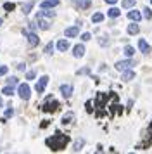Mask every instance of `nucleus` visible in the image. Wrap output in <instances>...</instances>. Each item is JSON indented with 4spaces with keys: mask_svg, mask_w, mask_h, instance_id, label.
<instances>
[{
    "mask_svg": "<svg viewBox=\"0 0 152 154\" xmlns=\"http://www.w3.org/2000/svg\"><path fill=\"white\" fill-rule=\"evenodd\" d=\"M68 142H69L68 135L59 133V132L55 133V135H52V137H48V139L45 140L47 147H48V149H52V151H62V149H66Z\"/></svg>",
    "mask_w": 152,
    "mask_h": 154,
    "instance_id": "f257e3e1",
    "label": "nucleus"
},
{
    "mask_svg": "<svg viewBox=\"0 0 152 154\" xmlns=\"http://www.w3.org/2000/svg\"><path fill=\"white\" fill-rule=\"evenodd\" d=\"M17 94H19V97L23 99V100H28V99L31 97V88H29V85L21 83L19 88H17Z\"/></svg>",
    "mask_w": 152,
    "mask_h": 154,
    "instance_id": "f03ea898",
    "label": "nucleus"
},
{
    "mask_svg": "<svg viewBox=\"0 0 152 154\" xmlns=\"http://www.w3.org/2000/svg\"><path fill=\"white\" fill-rule=\"evenodd\" d=\"M131 66H135V61L133 59H126V61H119V63H116V68L117 71H124V69H130Z\"/></svg>",
    "mask_w": 152,
    "mask_h": 154,
    "instance_id": "7ed1b4c3",
    "label": "nucleus"
},
{
    "mask_svg": "<svg viewBox=\"0 0 152 154\" xmlns=\"http://www.w3.org/2000/svg\"><path fill=\"white\" fill-rule=\"evenodd\" d=\"M57 107H59V102L54 100V99H48V102H45L41 109H43V111H50V112H52V111H55Z\"/></svg>",
    "mask_w": 152,
    "mask_h": 154,
    "instance_id": "20e7f679",
    "label": "nucleus"
},
{
    "mask_svg": "<svg viewBox=\"0 0 152 154\" xmlns=\"http://www.w3.org/2000/svg\"><path fill=\"white\" fill-rule=\"evenodd\" d=\"M24 35H26L28 43H29L31 47H36V45H38V42H40V40H38V35H36V33H33V31H31V33H28V31H24Z\"/></svg>",
    "mask_w": 152,
    "mask_h": 154,
    "instance_id": "39448f33",
    "label": "nucleus"
},
{
    "mask_svg": "<svg viewBox=\"0 0 152 154\" xmlns=\"http://www.w3.org/2000/svg\"><path fill=\"white\" fill-rule=\"evenodd\" d=\"M48 85V76H41L40 80H38V83H36V87H35V88H36V92H38V94H41V92L45 90V87H47Z\"/></svg>",
    "mask_w": 152,
    "mask_h": 154,
    "instance_id": "423d86ee",
    "label": "nucleus"
},
{
    "mask_svg": "<svg viewBox=\"0 0 152 154\" xmlns=\"http://www.w3.org/2000/svg\"><path fill=\"white\" fill-rule=\"evenodd\" d=\"M59 5V0H43L40 4V7L41 9H54Z\"/></svg>",
    "mask_w": 152,
    "mask_h": 154,
    "instance_id": "0eeeda50",
    "label": "nucleus"
},
{
    "mask_svg": "<svg viewBox=\"0 0 152 154\" xmlns=\"http://www.w3.org/2000/svg\"><path fill=\"white\" fill-rule=\"evenodd\" d=\"M80 33V28L78 26H69V28L64 29V35L68 36V38H73V36H76Z\"/></svg>",
    "mask_w": 152,
    "mask_h": 154,
    "instance_id": "6e6552de",
    "label": "nucleus"
},
{
    "mask_svg": "<svg viewBox=\"0 0 152 154\" xmlns=\"http://www.w3.org/2000/svg\"><path fill=\"white\" fill-rule=\"evenodd\" d=\"M61 94L66 99H69L73 95V85H61Z\"/></svg>",
    "mask_w": 152,
    "mask_h": 154,
    "instance_id": "1a4fd4ad",
    "label": "nucleus"
},
{
    "mask_svg": "<svg viewBox=\"0 0 152 154\" xmlns=\"http://www.w3.org/2000/svg\"><path fill=\"white\" fill-rule=\"evenodd\" d=\"M138 49L142 50L144 54H149V52H150V45L145 42L144 38H140V40H138Z\"/></svg>",
    "mask_w": 152,
    "mask_h": 154,
    "instance_id": "9d476101",
    "label": "nucleus"
},
{
    "mask_svg": "<svg viewBox=\"0 0 152 154\" xmlns=\"http://www.w3.org/2000/svg\"><path fill=\"white\" fill-rule=\"evenodd\" d=\"M133 78H135V73H133V71H131V69H124L121 80H123V82H131Z\"/></svg>",
    "mask_w": 152,
    "mask_h": 154,
    "instance_id": "9b49d317",
    "label": "nucleus"
},
{
    "mask_svg": "<svg viewBox=\"0 0 152 154\" xmlns=\"http://www.w3.org/2000/svg\"><path fill=\"white\" fill-rule=\"evenodd\" d=\"M73 56L74 57H83L85 56V47H83V45H76L74 49H73Z\"/></svg>",
    "mask_w": 152,
    "mask_h": 154,
    "instance_id": "f8f14e48",
    "label": "nucleus"
},
{
    "mask_svg": "<svg viewBox=\"0 0 152 154\" xmlns=\"http://www.w3.org/2000/svg\"><path fill=\"white\" fill-rule=\"evenodd\" d=\"M128 19H131V21H140V19H142V14H140V12H138V11H130V12H128Z\"/></svg>",
    "mask_w": 152,
    "mask_h": 154,
    "instance_id": "ddd939ff",
    "label": "nucleus"
},
{
    "mask_svg": "<svg viewBox=\"0 0 152 154\" xmlns=\"http://www.w3.org/2000/svg\"><path fill=\"white\" fill-rule=\"evenodd\" d=\"M74 4H76V7H78V9H88L90 5H92V2H90V0H76Z\"/></svg>",
    "mask_w": 152,
    "mask_h": 154,
    "instance_id": "4468645a",
    "label": "nucleus"
},
{
    "mask_svg": "<svg viewBox=\"0 0 152 154\" xmlns=\"http://www.w3.org/2000/svg\"><path fill=\"white\" fill-rule=\"evenodd\" d=\"M55 12L54 11H47V9H43V11H40L38 14H36V17H54Z\"/></svg>",
    "mask_w": 152,
    "mask_h": 154,
    "instance_id": "2eb2a0df",
    "label": "nucleus"
},
{
    "mask_svg": "<svg viewBox=\"0 0 152 154\" xmlns=\"http://www.w3.org/2000/svg\"><path fill=\"white\" fill-rule=\"evenodd\" d=\"M57 49L61 50V52H66V50L69 49V42L68 40H59V42H57Z\"/></svg>",
    "mask_w": 152,
    "mask_h": 154,
    "instance_id": "dca6fc26",
    "label": "nucleus"
},
{
    "mask_svg": "<svg viewBox=\"0 0 152 154\" xmlns=\"http://www.w3.org/2000/svg\"><path fill=\"white\" fill-rule=\"evenodd\" d=\"M107 16H109V17H119V16H121V11L116 9V7H112V9L107 11Z\"/></svg>",
    "mask_w": 152,
    "mask_h": 154,
    "instance_id": "f3484780",
    "label": "nucleus"
},
{
    "mask_svg": "<svg viewBox=\"0 0 152 154\" xmlns=\"http://www.w3.org/2000/svg\"><path fill=\"white\" fill-rule=\"evenodd\" d=\"M36 19H38V26H40V28L43 29V31L50 28V21H43L41 17H36Z\"/></svg>",
    "mask_w": 152,
    "mask_h": 154,
    "instance_id": "a211bd4d",
    "label": "nucleus"
},
{
    "mask_svg": "<svg viewBox=\"0 0 152 154\" xmlns=\"http://www.w3.org/2000/svg\"><path fill=\"white\" fill-rule=\"evenodd\" d=\"M138 31H140V26L138 24H128V33L130 35H137Z\"/></svg>",
    "mask_w": 152,
    "mask_h": 154,
    "instance_id": "6ab92c4d",
    "label": "nucleus"
},
{
    "mask_svg": "<svg viewBox=\"0 0 152 154\" xmlns=\"http://www.w3.org/2000/svg\"><path fill=\"white\" fill-rule=\"evenodd\" d=\"M71 119H74V114H73V112H68V114L62 116V123H64V125H69Z\"/></svg>",
    "mask_w": 152,
    "mask_h": 154,
    "instance_id": "aec40b11",
    "label": "nucleus"
},
{
    "mask_svg": "<svg viewBox=\"0 0 152 154\" xmlns=\"http://www.w3.org/2000/svg\"><path fill=\"white\" fill-rule=\"evenodd\" d=\"M2 94H4V95H7V97L14 95V88H12V85H9V87H4V88H2Z\"/></svg>",
    "mask_w": 152,
    "mask_h": 154,
    "instance_id": "412c9836",
    "label": "nucleus"
},
{
    "mask_svg": "<svg viewBox=\"0 0 152 154\" xmlns=\"http://www.w3.org/2000/svg\"><path fill=\"white\" fill-rule=\"evenodd\" d=\"M85 146V140L83 139H78L74 142V149H73V151H74V152H78V151H81V147Z\"/></svg>",
    "mask_w": 152,
    "mask_h": 154,
    "instance_id": "4be33fe9",
    "label": "nucleus"
},
{
    "mask_svg": "<svg viewBox=\"0 0 152 154\" xmlns=\"http://www.w3.org/2000/svg\"><path fill=\"white\" fill-rule=\"evenodd\" d=\"M31 9H33V2H26V4H23V12H24V14H29Z\"/></svg>",
    "mask_w": 152,
    "mask_h": 154,
    "instance_id": "5701e85b",
    "label": "nucleus"
},
{
    "mask_svg": "<svg viewBox=\"0 0 152 154\" xmlns=\"http://www.w3.org/2000/svg\"><path fill=\"white\" fill-rule=\"evenodd\" d=\"M92 21L93 23H102L104 21V14L102 12H95V14L92 16Z\"/></svg>",
    "mask_w": 152,
    "mask_h": 154,
    "instance_id": "b1692460",
    "label": "nucleus"
},
{
    "mask_svg": "<svg viewBox=\"0 0 152 154\" xmlns=\"http://www.w3.org/2000/svg\"><path fill=\"white\" fill-rule=\"evenodd\" d=\"M133 54H135V49H133V47H130V45H126V47H124V56L131 57Z\"/></svg>",
    "mask_w": 152,
    "mask_h": 154,
    "instance_id": "393cba45",
    "label": "nucleus"
},
{
    "mask_svg": "<svg viewBox=\"0 0 152 154\" xmlns=\"http://www.w3.org/2000/svg\"><path fill=\"white\" fill-rule=\"evenodd\" d=\"M133 5H135V0H124V2H123V7H124V9L133 7Z\"/></svg>",
    "mask_w": 152,
    "mask_h": 154,
    "instance_id": "a878e982",
    "label": "nucleus"
},
{
    "mask_svg": "<svg viewBox=\"0 0 152 154\" xmlns=\"http://www.w3.org/2000/svg\"><path fill=\"white\" fill-rule=\"evenodd\" d=\"M52 49H54V43H52V42L47 43V47H45V54H47V56H50V54H52Z\"/></svg>",
    "mask_w": 152,
    "mask_h": 154,
    "instance_id": "bb28decb",
    "label": "nucleus"
},
{
    "mask_svg": "<svg viewBox=\"0 0 152 154\" xmlns=\"http://www.w3.org/2000/svg\"><path fill=\"white\" fill-rule=\"evenodd\" d=\"M144 16H145V19H150V17H152V11L149 7H145L144 9Z\"/></svg>",
    "mask_w": 152,
    "mask_h": 154,
    "instance_id": "cd10ccee",
    "label": "nucleus"
},
{
    "mask_svg": "<svg viewBox=\"0 0 152 154\" xmlns=\"http://www.w3.org/2000/svg\"><path fill=\"white\" fill-rule=\"evenodd\" d=\"M7 83H9V85H16V83H17V78H16V76H9V78H7Z\"/></svg>",
    "mask_w": 152,
    "mask_h": 154,
    "instance_id": "c85d7f7f",
    "label": "nucleus"
},
{
    "mask_svg": "<svg viewBox=\"0 0 152 154\" xmlns=\"http://www.w3.org/2000/svg\"><path fill=\"white\" fill-rule=\"evenodd\" d=\"M35 76H36V73H35L33 69H31V71H28V73H26V78H28V80H33Z\"/></svg>",
    "mask_w": 152,
    "mask_h": 154,
    "instance_id": "c756f323",
    "label": "nucleus"
},
{
    "mask_svg": "<svg viewBox=\"0 0 152 154\" xmlns=\"http://www.w3.org/2000/svg\"><path fill=\"white\" fill-rule=\"evenodd\" d=\"M7 71H9V68H7V66H0V76L7 75Z\"/></svg>",
    "mask_w": 152,
    "mask_h": 154,
    "instance_id": "7c9ffc66",
    "label": "nucleus"
},
{
    "mask_svg": "<svg viewBox=\"0 0 152 154\" xmlns=\"http://www.w3.org/2000/svg\"><path fill=\"white\" fill-rule=\"evenodd\" d=\"M90 38H92V35H90V33H83V35H81L83 42H87V40H90Z\"/></svg>",
    "mask_w": 152,
    "mask_h": 154,
    "instance_id": "2f4dec72",
    "label": "nucleus"
},
{
    "mask_svg": "<svg viewBox=\"0 0 152 154\" xmlns=\"http://www.w3.org/2000/svg\"><path fill=\"white\" fill-rule=\"evenodd\" d=\"M11 116H12V107H9V109L5 111V114H4V118H11Z\"/></svg>",
    "mask_w": 152,
    "mask_h": 154,
    "instance_id": "473e14b6",
    "label": "nucleus"
},
{
    "mask_svg": "<svg viewBox=\"0 0 152 154\" xmlns=\"http://www.w3.org/2000/svg\"><path fill=\"white\" fill-rule=\"evenodd\" d=\"M16 68H17L19 71H24V69H26V64H24V63H19L17 66H16Z\"/></svg>",
    "mask_w": 152,
    "mask_h": 154,
    "instance_id": "72a5a7b5",
    "label": "nucleus"
},
{
    "mask_svg": "<svg viewBox=\"0 0 152 154\" xmlns=\"http://www.w3.org/2000/svg\"><path fill=\"white\" fill-rule=\"evenodd\" d=\"M88 73H90V69H88V68H83V69H80V71H78V75H88Z\"/></svg>",
    "mask_w": 152,
    "mask_h": 154,
    "instance_id": "f704fd0d",
    "label": "nucleus"
},
{
    "mask_svg": "<svg viewBox=\"0 0 152 154\" xmlns=\"http://www.w3.org/2000/svg\"><path fill=\"white\" fill-rule=\"evenodd\" d=\"M4 9H7V11H12V9H14V4H5V5H4Z\"/></svg>",
    "mask_w": 152,
    "mask_h": 154,
    "instance_id": "c9c22d12",
    "label": "nucleus"
},
{
    "mask_svg": "<svg viewBox=\"0 0 152 154\" xmlns=\"http://www.w3.org/2000/svg\"><path fill=\"white\" fill-rule=\"evenodd\" d=\"M87 111L92 112V100H88V102H87Z\"/></svg>",
    "mask_w": 152,
    "mask_h": 154,
    "instance_id": "e433bc0d",
    "label": "nucleus"
},
{
    "mask_svg": "<svg viewBox=\"0 0 152 154\" xmlns=\"http://www.w3.org/2000/svg\"><path fill=\"white\" fill-rule=\"evenodd\" d=\"M45 126H48V119H45V121L41 123V128H45Z\"/></svg>",
    "mask_w": 152,
    "mask_h": 154,
    "instance_id": "4c0bfd02",
    "label": "nucleus"
},
{
    "mask_svg": "<svg viewBox=\"0 0 152 154\" xmlns=\"http://www.w3.org/2000/svg\"><path fill=\"white\" fill-rule=\"evenodd\" d=\"M105 2H107V4H116L117 0H105Z\"/></svg>",
    "mask_w": 152,
    "mask_h": 154,
    "instance_id": "58836bf2",
    "label": "nucleus"
},
{
    "mask_svg": "<svg viewBox=\"0 0 152 154\" xmlns=\"http://www.w3.org/2000/svg\"><path fill=\"white\" fill-rule=\"evenodd\" d=\"M0 107H4V100H2V97H0Z\"/></svg>",
    "mask_w": 152,
    "mask_h": 154,
    "instance_id": "ea45409f",
    "label": "nucleus"
},
{
    "mask_svg": "<svg viewBox=\"0 0 152 154\" xmlns=\"http://www.w3.org/2000/svg\"><path fill=\"white\" fill-rule=\"evenodd\" d=\"M2 23H4V21H2V19H0V26H2Z\"/></svg>",
    "mask_w": 152,
    "mask_h": 154,
    "instance_id": "a19ab883",
    "label": "nucleus"
},
{
    "mask_svg": "<svg viewBox=\"0 0 152 154\" xmlns=\"http://www.w3.org/2000/svg\"><path fill=\"white\" fill-rule=\"evenodd\" d=\"M150 4H152V0H150Z\"/></svg>",
    "mask_w": 152,
    "mask_h": 154,
    "instance_id": "79ce46f5",
    "label": "nucleus"
},
{
    "mask_svg": "<svg viewBox=\"0 0 152 154\" xmlns=\"http://www.w3.org/2000/svg\"><path fill=\"white\" fill-rule=\"evenodd\" d=\"M74 2H76V0H74Z\"/></svg>",
    "mask_w": 152,
    "mask_h": 154,
    "instance_id": "37998d69",
    "label": "nucleus"
}]
</instances>
